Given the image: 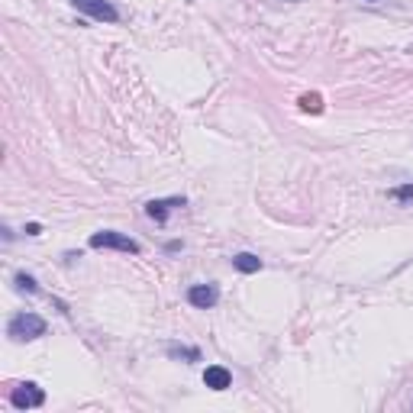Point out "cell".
Segmentation results:
<instances>
[{"mask_svg":"<svg viewBox=\"0 0 413 413\" xmlns=\"http://www.w3.org/2000/svg\"><path fill=\"white\" fill-rule=\"evenodd\" d=\"M10 404H13L16 410H36V407L46 404V391L36 381H23L10 391Z\"/></svg>","mask_w":413,"mask_h":413,"instance_id":"3957f363","label":"cell"},{"mask_svg":"<svg viewBox=\"0 0 413 413\" xmlns=\"http://www.w3.org/2000/svg\"><path fill=\"white\" fill-rule=\"evenodd\" d=\"M388 197H391V200H398L400 206H413V181H410V184H400V188H391Z\"/></svg>","mask_w":413,"mask_h":413,"instance_id":"9c48e42d","label":"cell"},{"mask_svg":"<svg viewBox=\"0 0 413 413\" xmlns=\"http://www.w3.org/2000/svg\"><path fill=\"white\" fill-rule=\"evenodd\" d=\"M204 384L210 391H226V388H232V374H230V368H223V365H206V372H204Z\"/></svg>","mask_w":413,"mask_h":413,"instance_id":"52a82bcc","label":"cell"},{"mask_svg":"<svg viewBox=\"0 0 413 413\" xmlns=\"http://www.w3.org/2000/svg\"><path fill=\"white\" fill-rule=\"evenodd\" d=\"M39 232H42L39 223H29V226H26V236H39Z\"/></svg>","mask_w":413,"mask_h":413,"instance_id":"4fadbf2b","label":"cell"},{"mask_svg":"<svg viewBox=\"0 0 413 413\" xmlns=\"http://www.w3.org/2000/svg\"><path fill=\"white\" fill-rule=\"evenodd\" d=\"M46 329L48 326L39 313H16V317H10V323H7V336L13 342L39 339V336H46Z\"/></svg>","mask_w":413,"mask_h":413,"instance_id":"6da1fadb","label":"cell"},{"mask_svg":"<svg viewBox=\"0 0 413 413\" xmlns=\"http://www.w3.org/2000/svg\"><path fill=\"white\" fill-rule=\"evenodd\" d=\"M301 107H303V110H320V94H303L301 97Z\"/></svg>","mask_w":413,"mask_h":413,"instance_id":"7c38bea8","label":"cell"},{"mask_svg":"<svg viewBox=\"0 0 413 413\" xmlns=\"http://www.w3.org/2000/svg\"><path fill=\"white\" fill-rule=\"evenodd\" d=\"M368 4H378V0H368Z\"/></svg>","mask_w":413,"mask_h":413,"instance_id":"5bb4252c","label":"cell"},{"mask_svg":"<svg viewBox=\"0 0 413 413\" xmlns=\"http://www.w3.org/2000/svg\"><path fill=\"white\" fill-rule=\"evenodd\" d=\"M16 291H26V294H36L39 291V284H36V278L32 275H26V271H16Z\"/></svg>","mask_w":413,"mask_h":413,"instance_id":"30bf717a","label":"cell"},{"mask_svg":"<svg viewBox=\"0 0 413 413\" xmlns=\"http://www.w3.org/2000/svg\"><path fill=\"white\" fill-rule=\"evenodd\" d=\"M91 249H117V252H126V255H139V252H143V246H139L133 236L117 232V230L94 232V236H91Z\"/></svg>","mask_w":413,"mask_h":413,"instance_id":"7a4b0ae2","label":"cell"},{"mask_svg":"<svg viewBox=\"0 0 413 413\" xmlns=\"http://www.w3.org/2000/svg\"><path fill=\"white\" fill-rule=\"evenodd\" d=\"M72 4L84 16L97 20V23H119V10L113 7L110 0H72Z\"/></svg>","mask_w":413,"mask_h":413,"instance_id":"277c9868","label":"cell"},{"mask_svg":"<svg viewBox=\"0 0 413 413\" xmlns=\"http://www.w3.org/2000/svg\"><path fill=\"white\" fill-rule=\"evenodd\" d=\"M188 303L197 310H210L220 303V287L216 284H191L188 287Z\"/></svg>","mask_w":413,"mask_h":413,"instance_id":"8992f818","label":"cell"},{"mask_svg":"<svg viewBox=\"0 0 413 413\" xmlns=\"http://www.w3.org/2000/svg\"><path fill=\"white\" fill-rule=\"evenodd\" d=\"M232 268L242 271V275H255V271H262V258L255 252H239L232 255Z\"/></svg>","mask_w":413,"mask_h":413,"instance_id":"ba28073f","label":"cell"},{"mask_svg":"<svg viewBox=\"0 0 413 413\" xmlns=\"http://www.w3.org/2000/svg\"><path fill=\"white\" fill-rule=\"evenodd\" d=\"M181 206H188L184 197H159V200H149V204H145V216L155 220L159 226H165L168 216L175 214V210H181Z\"/></svg>","mask_w":413,"mask_h":413,"instance_id":"5b68a950","label":"cell"},{"mask_svg":"<svg viewBox=\"0 0 413 413\" xmlns=\"http://www.w3.org/2000/svg\"><path fill=\"white\" fill-rule=\"evenodd\" d=\"M168 355L171 358H188V362H200V349H191V346H171Z\"/></svg>","mask_w":413,"mask_h":413,"instance_id":"8fae6325","label":"cell"}]
</instances>
